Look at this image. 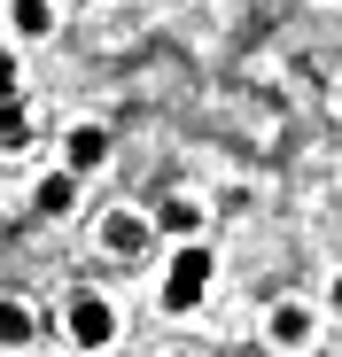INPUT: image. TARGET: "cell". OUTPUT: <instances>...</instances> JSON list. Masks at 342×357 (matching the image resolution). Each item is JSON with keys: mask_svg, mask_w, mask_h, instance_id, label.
Instances as JSON below:
<instances>
[{"mask_svg": "<svg viewBox=\"0 0 342 357\" xmlns=\"http://www.w3.org/2000/svg\"><path fill=\"white\" fill-rule=\"evenodd\" d=\"M210 272H218L210 241H179V257H171V280H163V303H171V311H195V303H202V287H210Z\"/></svg>", "mask_w": 342, "mask_h": 357, "instance_id": "1", "label": "cell"}, {"mask_svg": "<svg viewBox=\"0 0 342 357\" xmlns=\"http://www.w3.org/2000/svg\"><path fill=\"white\" fill-rule=\"evenodd\" d=\"M63 326H70V342H78V349H101L109 334H117V311H109L101 295L86 287V295H70V311H63Z\"/></svg>", "mask_w": 342, "mask_h": 357, "instance_id": "2", "label": "cell"}, {"mask_svg": "<svg viewBox=\"0 0 342 357\" xmlns=\"http://www.w3.org/2000/svg\"><path fill=\"white\" fill-rule=\"evenodd\" d=\"M101 249H109V257H125V264L148 257V218H125V210H117V218L101 225Z\"/></svg>", "mask_w": 342, "mask_h": 357, "instance_id": "3", "label": "cell"}, {"mask_svg": "<svg viewBox=\"0 0 342 357\" xmlns=\"http://www.w3.org/2000/svg\"><path fill=\"white\" fill-rule=\"evenodd\" d=\"M272 342H280V349H304V342H311V303H280V311H272Z\"/></svg>", "mask_w": 342, "mask_h": 357, "instance_id": "4", "label": "cell"}, {"mask_svg": "<svg viewBox=\"0 0 342 357\" xmlns=\"http://www.w3.org/2000/svg\"><path fill=\"white\" fill-rule=\"evenodd\" d=\"M16 148H31V109L0 101V155H16Z\"/></svg>", "mask_w": 342, "mask_h": 357, "instance_id": "5", "label": "cell"}, {"mask_svg": "<svg viewBox=\"0 0 342 357\" xmlns=\"http://www.w3.org/2000/svg\"><path fill=\"white\" fill-rule=\"evenodd\" d=\"M63 155H70V171H94V163H101V155H109V132H101V125H78V132H70V148H63Z\"/></svg>", "mask_w": 342, "mask_h": 357, "instance_id": "6", "label": "cell"}, {"mask_svg": "<svg viewBox=\"0 0 342 357\" xmlns=\"http://www.w3.org/2000/svg\"><path fill=\"white\" fill-rule=\"evenodd\" d=\"M163 233H187V241H195V233H202V210H195L187 195H171V202H163Z\"/></svg>", "mask_w": 342, "mask_h": 357, "instance_id": "7", "label": "cell"}, {"mask_svg": "<svg viewBox=\"0 0 342 357\" xmlns=\"http://www.w3.org/2000/svg\"><path fill=\"white\" fill-rule=\"evenodd\" d=\"M0 342H8V349L31 342V311H24V303H0Z\"/></svg>", "mask_w": 342, "mask_h": 357, "instance_id": "8", "label": "cell"}, {"mask_svg": "<svg viewBox=\"0 0 342 357\" xmlns=\"http://www.w3.org/2000/svg\"><path fill=\"white\" fill-rule=\"evenodd\" d=\"M47 24H54V8H47V0H16V31H24V39H39Z\"/></svg>", "mask_w": 342, "mask_h": 357, "instance_id": "9", "label": "cell"}, {"mask_svg": "<svg viewBox=\"0 0 342 357\" xmlns=\"http://www.w3.org/2000/svg\"><path fill=\"white\" fill-rule=\"evenodd\" d=\"M70 195H78L70 178H47V187H39V210H70Z\"/></svg>", "mask_w": 342, "mask_h": 357, "instance_id": "10", "label": "cell"}, {"mask_svg": "<svg viewBox=\"0 0 342 357\" xmlns=\"http://www.w3.org/2000/svg\"><path fill=\"white\" fill-rule=\"evenodd\" d=\"M16 93V54H0V101Z\"/></svg>", "mask_w": 342, "mask_h": 357, "instance_id": "11", "label": "cell"}, {"mask_svg": "<svg viewBox=\"0 0 342 357\" xmlns=\"http://www.w3.org/2000/svg\"><path fill=\"white\" fill-rule=\"evenodd\" d=\"M334 311H342V280H334Z\"/></svg>", "mask_w": 342, "mask_h": 357, "instance_id": "12", "label": "cell"}]
</instances>
